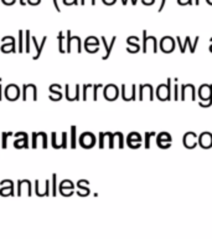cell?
I'll return each instance as SVG.
<instances>
[{
  "mask_svg": "<svg viewBox=\"0 0 212 239\" xmlns=\"http://www.w3.org/2000/svg\"><path fill=\"white\" fill-rule=\"evenodd\" d=\"M37 138V133L36 132H34L32 133V144H31V147H32V148H36V147H37V143H36V140Z\"/></svg>",
  "mask_w": 212,
  "mask_h": 239,
  "instance_id": "obj_16",
  "label": "cell"
},
{
  "mask_svg": "<svg viewBox=\"0 0 212 239\" xmlns=\"http://www.w3.org/2000/svg\"><path fill=\"white\" fill-rule=\"evenodd\" d=\"M165 2H166V0H161V5H160V10H162V8H164V5H165Z\"/></svg>",
  "mask_w": 212,
  "mask_h": 239,
  "instance_id": "obj_27",
  "label": "cell"
},
{
  "mask_svg": "<svg viewBox=\"0 0 212 239\" xmlns=\"http://www.w3.org/2000/svg\"><path fill=\"white\" fill-rule=\"evenodd\" d=\"M20 3H21V5H25V3H24V0H20Z\"/></svg>",
  "mask_w": 212,
  "mask_h": 239,
  "instance_id": "obj_28",
  "label": "cell"
},
{
  "mask_svg": "<svg viewBox=\"0 0 212 239\" xmlns=\"http://www.w3.org/2000/svg\"><path fill=\"white\" fill-rule=\"evenodd\" d=\"M151 136H155V132H146L145 133V147H146V148H149V147H150V137H151Z\"/></svg>",
  "mask_w": 212,
  "mask_h": 239,
  "instance_id": "obj_9",
  "label": "cell"
},
{
  "mask_svg": "<svg viewBox=\"0 0 212 239\" xmlns=\"http://www.w3.org/2000/svg\"><path fill=\"white\" fill-rule=\"evenodd\" d=\"M104 137H105V134L104 133H99V147H101V148H103V147H104Z\"/></svg>",
  "mask_w": 212,
  "mask_h": 239,
  "instance_id": "obj_19",
  "label": "cell"
},
{
  "mask_svg": "<svg viewBox=\"0 0 212 239\" xmlns=\"http://www.w3.org/2000/svg\"><path fill=\"white\" fill-rule=\"evenodd\" d=\"M4 91H5V97L9 101H15L16 97H20V88L14 84L8 85Z\"/></svg>",
  "mask_w": 212,
  "mask_h": 239,
  "instance_id": "obj_2",
  "label": "cell"
},
{
  "mask_svg": "<svg viewBox=\"0 0 212 239\" xmlns=\"http://www.w3.org/2000/svg\"><path fill=\"white\" fill-rule=\"evenodd\" d=\"M57 176L56 174H52V196H56L57 194V187H56V179Z\"/></svg>",
  "mask_w": 212,
  "mask_h": 239,
  "instance_id": "obj_10",
  "label": "cell"
},
{
  "mask_svg": "<svg viewBox=\"0 0 212 239\" xmlns=\"http://www.w3.org/2000/svg\"><path fill=\"white\" fill-rule=\"evenodd\" d=\"M52 147H53V148H58V146L56 143V133L55 132L52 133Z\"/></svg>",
  "mask_w": 212,
  "mask_h": 239,
  "instance_id": "obj_21",
  "label": "cell"
},
{
  "mask_svg": "<svg viewBox=\"0 0 212 239\" xmlns=\"http://www.w3.org/2000/svg\"><path fill=\"white\" fill-rule=\"evenodd\" d=\"M30 39H31V36H30V31L27 30L26 31V52H30Z\"/></svg>",
  "mask_w": 212,
  "mask_h": 239,
  "instance_id": "obj_14",
  "label": "cell"
},
{
  "mask_svg": "<svg viewBox=\"0 0 212 239\" xmlns=\"http://www.w3.org/2000/svg\"><path fill=\"white\" fill-rule=\"evenodd\" d=\"M88 87H92V85H85L83 86V101L87 100V88Z\"/></svg>",
  "mask_w": 212,
  "mask_h": 239,
  "instance_id": "obj_20",
  "label": "cell"
},
{
  "mask_svg": "<svg viewBox=\"0 0 212 239\" xmlns=\"http://www.w3.org/2000/svg\"><path fill=\"white\" fill-rule=\"evenodd\" d=\"M40 133V136H41V137H42V147H43V148H47V134L45 133V132H39Z\"/></svg>",
  "mask_w": 212,
  "mask_h": 239,
  "instance_id": "obj_13",
  "label": "cell"
},
{
  "mask_svg": "<svg viewBox=\"0 0 212 239\" xmlns=\"http://www.w3.org/2000/svg\"><path fill=\"white\" fill-rule=\"evenodd\" d=\"M71 147L72 148L76 147V126L71 127Z\"/></svg>",
  "mask_w": 212,
  "mask_h": 239,
  "instance_id": "obj_7",
  "label": "cell"
},
{
  "mask_svg": "<svg viewBox=\"0 0 212 239\" xmlns=\"http://www.w3.org/2000/svg\"><path fill=\"white\" fill-rule=\"evenodd\" d=\"M176 40H178V42H179V45H180V50H181V52H185V45H181V40H180V38H176ZM185 42L186 44H188L190 42V38H186V40H185Z\"/></svg>",
  "mask_w": 212,
  "mask_h": 239,
  "instance_id": "obj_11",
  "label": "cell"
},
{
  "mask_svg": "<svg viewBox=\"0 0 212 239\" xmlns=\"http://www.w3.org/2000/svg\"><path fill=\"white\" fill-rule=\"evenodd\" d=\"M178 94H179V86L175 85V100H178Z\"/></svg>",
  "mask_w": 212,
  "mask_h": 239,
  "instance_id": "obj_24",
  "label": "cell"
},
{
  "mask_svg": "<svg viewBox=\"0 0 212 239\" xmlns=\"http://www.w3.org/2000/svg\"><path fill=\"white\" fill-rule=\"evenodd\" d=\"M99 87H103V86H102V85H94V86H93V88H94V90H93V100H94V101L97 100V91H98Z\"/></svg>",
  "mask_w": 212,
  "mask_h": 239,
  "instance_id": "obj_17",
  "label": "cell"
},
{
  "mask_svg": "<svg viewBox=\"0 0 212 239\" xmlns=\"http://www.w3.org/2000/svg\"><path fill=\"white\" fill-rule=\"evenodd\" d=\"M26 92H27V85H24L22 86V101H26L27 100Z\"/></svg>",
  "mask_w": 212,
  "mask_h": 239,
  "instance_id": "obj_18",
  "label": "cell"
},
{
  "mask_svg": "<svg viewBox=\"0 0 212 239\" xmlns=\"http://www.w3.org/2000/svg\"><path fill=\"white\" fill-rule=\"evenodd\" d=\"M171 78H168V85H160L156 90L158 92V97L161 101H169L170 96H171Z\"/></svg>",
  "mask_w": 212,
  "mask_h": 239,
  "instance_id": "obj_1",
  "label": "cell"
},
{
  "mask_svg": "<svg viewBox=\"0 0 212 239\" xmlns=\"http://www.w3.org/2000/svg\"><path fill=\"white\" fill-rule=\"evenodd\" d=\"M31 40L34 41V44H35V46H36V55L34 56V60H37L39 58H40V55H41V52H42V49H43V46H45V44H46V40H47V36H43V39L41 40V44L39 45L37 44V40H36V38H31Z\"/></svg>",
  "mask_w": 212,
  "mask_h": 239,
  "instance_id": "obj_4",
  "label": "cell"
},
{
  "mask_svg": "<svg viewBox=\"0 0 212 239\" xmlns=\"http://www.w3.org/2000/svg\"><path fill=\"white\" fill-rule=\"evenodd\" d=\"M71 31L68 30V32H67V52H71Z\"/></svg>",
  "mask_w": 212,
  "mask_h": 239,
  "instance_id": "obj_15",
  "label": "cell"
},
{
  "mask_svg": "<svg viewBox=\"0 0 212 239\" xmlns=\"http://www.w3.org/2000/svg\"><path fill=\"white\" fill-rule=\"evenodd\" d=\"M63 35H62V32H60V52H63L65 50L62 49V40H63V38H62Z\"/></svg>",
  "mask_w": 212,
  "mask_h": 239,
  "instance_id": "obj_22",
  "label": "cell"
},
{
  "mask_svg": "<svg viewBox=\"0 0 212 239\" xmlns=\"http://www.w3.org/2000/svg\"><path fill=\"white\" fill-rule=\"evenodd\" d=\"M2 92H3V87H2V84H0V101H2V98H3Z\"/></svg>",
  "mask_w": 212,
  "mask_h": 239,
  "instance_id": "obj_26",
  "label": "cell"
},
{
  "mask_svg": "<svg viewBox=\"0 0 212 239\" xmlns=\"http://www.w3.org/2000/svg\"><path fill=\"white\" fill-rule=\"evenodd\" d=\"M115 36L112 39V42H111V45H107V42H105V39L102 36V40H103V44H104V46H105V51H107V54H105V56L103 58V60H105V59H108V56L111 55V50H112V48H113V45H114V42H115Z\"/></svg>",
  "mask_w": 212,
  "mask_h": 239,
  "instance_id": "obj_6",
  "label": "cell"
},
{
  "mask_svg": "<svg viewBox=\"0 0 212 239\" xmlns=\"http://www.w3.org/2000/svg\"><path fill=\"white\" fill-rule=\"evenodd\" d=\"M104 97L108 101H114L118 97V88L115 85H108L104 88Z\"/></svg>",
  "mask_w": 212,
  "mask_h": 239,
  "instance_id": "obj_3",
  "label": "cell"
},
{
  "mask_svg": "<svg viewBox=\"0 0 212 239\" xmlns=\"http://www.w3.org/2000/svg\"><path fill=\"white\" fill-rule=\"evenodd\" d=\"M207 88H212V86L211 85H202L201 87H200V90H198V96H200V98H201L202 101H211L212 100V96L211 97H207L206 96V91H208Z\"/></svg>",
  "mask_w": 212,
  "mask_h": 239,
  "instance_id": "obj_5",
  "label": "cell"
},
{
  "mask_svg": "<svg viewBox=\"0 0 212 239\" xmlns=\"http://www.w3.org/2000/svg\"><path fill=\"white\" fill-rule=\"evenodd\" d=\"M62 143H61V148H67V133L63 132L62 134Z\"/></svg>",
  "mask_w": 212,
  "mask_h": 239,
  "instance_id": "obj_12",
  "label": "cell"
},
{
  "mask_svg": "<svg viewBox=\"0 0 212 239\" xmlns=\"http://www.w3.org/2000/svg\"><path fill=\"white\" fill-rule=\"evenodd\" d=\"M11 134H13V133H11V132H4L2 136H3V143H2V147H3V148H6V147H8V137H9V136H11Z\"/></svg>",
  "mask_w": 212,
  "mask_h": 239,
  "instance_id": "obj_8",
  "label": "cell"
},
{
  "mask_svg": "<svg viewBox=\"0 0 212 239\" xmlns=\"http://www.w3.org/2000/svg\"><path fill=\"white\" fill-rule=\"evenodd\" d=\"M19 36H20V44H19V52L22 51V45H21V38H22V31H19Z\"/></svg>",
  "mask_w": 212,
  "mask_h": 239,
  "instance_id": "obj_23",
  "label": "cell"
},
{
  "mask_svg": "<svg viewBox=\"0 0 212 239\" xmlns=\"http://www.w3.org/2000/svg\"><path fill=\"white\" fill-rule=\"evenodd\" d=\"M53 4H55V8H56V10H57V11H61V10H60V6H58L57 0H53Z\"/></svg>",
  "mask_w": 212,
  "mask_h": 239,
  "instance_id": "obj_25",
  "label": "cell"
}]
</instances>
